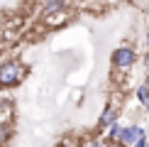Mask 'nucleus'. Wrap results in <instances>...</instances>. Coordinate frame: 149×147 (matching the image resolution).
<instances>
[{
	"instance_id": "11",
	"label": "nucleus",
	"mask_w": 149,
	"mask_h": 147,
	"mask_svg": "<svg viewBox=\"0 0 149 147\" xmlns=\"http://www.w3.org/2000/svg\"><path fill=\"white\" fill-rule=\"evenodd\" d=\"M61 147H73V145H66V142H64V145H61Z\"/></svg>"
},
{
	"instance_id": "3",
	"label": "nucleus",
	"mask_w": 149,
	"mask_h": 147,
	"mask_svg": "<svg viewBox=\"0 0 149 147\" xmlns=\"http://www.w3.org/2000/svg\"><path fill=\"white\" fill-rule=\"evenodd\" d=\"M110 61H113V66L117 71H130L134 66V61H137V52H134L132 47H117L113 54H110Z\"/></svg>"
},
{
	"instance_id": "9",
	"label": "nucleus",
	"mask_w": 149,
	"mask_h": 147,
	"mask_svg": "<svg viewBox=\"0 0 149 147\" xmlns=\"http://www.w3.org/2000/svg\"><path fill=\"white\" fill-rule=\"evenodd\" d=\"M144 69L149 71V52H147V57H144Z\"/></svg>"
},
{
	"instance_id": "8",
	"label": "nucleus",
	"mask_w": 149,
	"mask_h": 147,
	"mask_svg": "<svg viewBox=\"0 0 149 147\" xmlns=\"http://www.w3.org/2000/svg\"><path fill=\"white\" fill-rule=\"evenodd\" d=\"M91 147H110V145H108V140H93Z\"/></svg>"
},
{
	"instance_id": "10",
	"label": "nucleus",
	"mask_w": 149,
	"mask_h": 147,
	"mask_svg": "<svg viewBox=\"0 0 149 147\" xmlns=\"http://www.w3.org/2000/svg\"><path fill=\"white\" fill-rule=\"evenodd\" d=\"M34 3H39V5H44V3H47V0H34Z\"/></svg>"
},
{
	"instance_id": "1",
	"label": "nucleus",
	"mask_w": 149,
	"mask_h": 147,
	"mask_svg": "<svg viewBox=\"0 0 149 147\" xmlns=\"http://www.w3.org/2000/svg\"><path fill=\"white\" fill-rule=\"evenodd\" d=\"M24 76H27V69H24L22 61L10 59V61H3V64H0V88L20 86Z\"/></svg>"
},
{
	"instance_id": "5",
	"label": "nucleus",
	"mask_w": 149,
	"mask_h": 147,
	"mask_svg": "<svg viewBox=\"0 0 149 147\" xmlns=\"http://www.w3.org/2000/svg\"><path fill=\"white\" fill-rule=\"evenodd\" d=\"M42 20H44L47 27H59V24H64L69 20V10H59V12H52V15H42Z\"/></svg>"
},
{
	"instance_id": "7",
	"label": "nucleus",
	"mask_w": 149,
	"mask_h": 147,
	"mask_svg": "<svg viewBox=\"0 0 149 147\" xmlns=\"http://www.w3.org/2000/svg\"><path fill=\"white\" fill-rule=\"evenodd\" d=\"M137 101L142 103L144 110H149V83H139L137 86Z\"/></svg>"
},
{
	"instance_id": "6",
	"label": "nucleus",
	"mask_w": 149,
	"mask_h": 147,
	"mask_svg": "<svg viewBox=\"0 0 149 147\" xmlns=\"http://www.w3.org/2000/svg\"><path fill=\"white\" fill-rule=\"evenodd\" d=\"M66 8V0H47L42 5V15H52V12H59Z\"/></svg>"
},
{
	"instance_id": "4",
	"label": "nucleus",
	"mask_w": 149,
	"mask_h": 147,
	"mask_svg": "<svg viewBox=\"0 0 149 147\" xmlns=\"http://www.w3.org/2000/svg\"><path fill=\"white\" fill-rule=\"evenodd\" d=\"M117 113H120V110H117V106H113V103H110V106H105V110L100 113V118H98V127H100V130L113 127L115 123H117Z\"/></svg>"
},
{
	"instance_id": "2",
	"label": "nucleus",
	"mask_w": 149,
	"mask_h": 147,
	"mask_svg": "<svg viewBox=\"0 0 149 147\" xmlns=\"http://www.w3.org/2000/svg\"><path fill=\"white\" fill-rule=\"evenodd\" d=\"M117 145L120 147H149V140H147V132L142 125H127V127H122Z\"/></svg>"
}]
</instances>
